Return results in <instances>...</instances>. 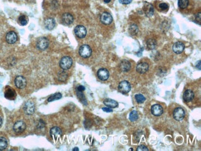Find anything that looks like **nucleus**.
I'll list each match as a JSON object with an SVG mask.
<instances>
[{
	"mask_svg": "<svg viewBox=\"0 0 201 151\" xmlns=\"http://www.w3.org/2000/svg\"><path fill=\"white\" fill-rule=\"evenodd\" d=\"M188 0H178V6L181 9H185L188 6Z\"/></svg>",
	"mask_w": 201,
	"mask_h": 151,
	"instance_id": "obj_27",
	"label": "nucleus"
},
{
	"mask_svg": "<svg viewBox=\"0 0 201 151\" xmlns=\"http://www.w3.org/2000/svg\"><path fill=\"white\" fill-rule=\"evenodd\" d=\"M104 103L107 107H109V108H116L118 106V103L116 101H115L114 100H112V99H105L104 102Z\"/></svg>",
	"mask_w": 201,
	"mask_h": 151,
	"instance_id": "obj_21",
	"label": "nucleus"
},
{
	"mask_svg": "<svg viewBox=\"0 0 201 151\" xmlns=\"http://www.w3.org/2000/svg\"><path fill=\"white\" fill-rule=\"evenodd\" d=\"M147 45L149 49L150 50H154L155 48L157 46V42L154 39H149L147 42Z\"/></svg>",
	"mask_w": 201,
	"mask_h": 151,
	"instance_id": "obj_26",
	"label": "nucleus"
},
{
	"mask_svg": "<svg viewBox=\"0 0 201 151\" xmlns=\"http://www.w3.org/2000/svg\"><path fill=\"white\" fill-rule=\"evenodd\" d=\"M45 25L48 30H52L55 26V21L52 18L47 19L45 22Z\"/></svg>",
	"mask_w": 201,
	"mask_h": 151,
	"instance_id": "obj_23",
	"label": "nucleus"
},
{
	"mask_svg": "<svg viewBox=\"0 0 201 151\" xmlns=\"http://www.w3.org/2000/svg\"><path fill=\"white\" fill-rule=\"evenodd\" d=\"M6 42L9 44H14L17 40V37L16 33L13 31L9 32L6 34Z\"/></svg>",
	"mask_w": 201,
	"mask_h": 151,
	"instance_id": "obj_14",
	"label": "nucleus"
},
{
	"mask_svg": "<svg viewBox=\"0 0 201 151\" xmlns=\"http://www.w3.org/2000/svg\"><path fill=\"white\" fill-rule=\"evenodd\" d=\"M159 8H160L161 10H168V9H169V5H167L166 3H163L160 4V5H159Z\"/></svg>",
	"mask_w": 201,
	"mask_h": 151,
	"instance_id": "obj_32",
	"label": "nucleus"
},
{
	"mask_svg": "<svg viewBox=\"0 0 201 151\" xmlns=\"http://www.w3.org/2000/svg\"><path fill=\"white\" fill-rule=\"evenodd\" d=\"M77 91H78L79 92H83L85 91V87H84L83 86H79V87H78Z\"/></svg>",
	"mask_w": 201,
	"mask_h": 151,
	"instance_id": "obj_36",
	"label": "nucleus"
},
{
	"mask_svg": "<svg viewBox=\"0 0 201 151\" xmlns=\"http://www.w3.org/2000/svg\"><path fill=\"white\" fill-rule=\"evenodd\" d=\"M3 124V115H2V113L0 111V126H1Z\"/></svg>",
	"mask_w": 201,
	"mask_h": 151,
	"instance_id": "obj_38",
	"label": "nucleus"
},
{
	"mask_svg": "<svg viewBox=\"0 0 201 151\" xmlns=\"http://www.w3.org/2000/svg\"><path fill=\"white\" fill-rule=\"evenodd\" d=\"M135 99L139 103H142L146 101V98L142 94H136L135 95Z\"/></svg>",
	"mask_w": 201,
	"mask_h": 151,
	"instance_id": "obj_29",
	"label": "nucleus"
},
{
	"mask_svg": "<svg viewBox=\"0 0 201 151\" xmlns=\"http://www.w3.org/2000/svg\"><path fill=\"white\" fill-rule=\"evenodd\" d=\"M184 116H185V112L182 108L178 107L175 109L173 111V118L176 121L182 120L184 118Z\"/></svg>",
	"mask_w": 201,
	"mask_h": 151,
	"instance_id": "obj_7",
	"label": "nucleus"
},
{
	"mask_svg": "<svg viewBox=\"0 0 201 151\" xmlns=\"http://www.w3.org/2000/svg\"><path fill=\"white\" fill-rule=\"evenodd\" d=\"M149 149L145 145H140L138 147L137 151H148Z\"/></svg>",
	"mask_w": 201,
	"mask_h": 151,
	"instance_id": "obj_33",
	"label": "nucleus"
},
{
	"mask_svg": "<svg viewBox=\"0 0 201 151\" xmlns=\"http://www.w3.org/2000/svg\"><path fill=\"white\" fill-rule=\"evenodd\" d=\"M138 113L135 110H133L132 111L130 114H129V119L131 122H136L138 120Z\"/></svg>",
	"mask_w": 201,
	"mask_h": 151,
	"instance_id": "obj_24",
	"label": "nucleus"
},
{
	"mask_svg": "<svg viewBox=\"0 0 201 151\" xmlns=\"http://www.w3.org/2000/svg\"><path fill=\"white\" fill-rule=\"evenodd\" d=\"M16 92L14 89L10 86H6L5 91V97L8 100H14L16 97Z\"/></svg>",
	"mask_w": 201,
	"mask_h": 151,
	"instance_id": "obj_6",
	"label": "nucleus"
},
{
	"mask_svg": "<svg viewBox=\"0 0 201 151\" xmlns=\"http://www.w3.org/2000/svg\"><path fill=\"white\" fill-rule=\"evenodd\" d=\"M102 110H103V111H105V112H107V113L112 112V111H113V110L111 109V108H109V107L102 108Z\"/></svg>",
	"mask_w": 201,
	"mask_h": 151,
	"instance_id": "obj_35",
	"label": "nucleus"
},
{
	"mask_svg": "<svg viewBox=\"0 0 201 151\" xmlns=\"http://www.w3.org/2000/svg\"><path fill=\"white\" fill-rule=\"evenodd\" d=\"M8 145L7 139L4 137H0V150L5 149Z\"/></svg>",
	"mask_w": 201,
	"mask_h": 151,
	"instance_id": "obj_25",
	"label": "nucleus"
},
{
	"mask_svg": "<svg viewBox=\"0 0 201 151\" xmlns=\"http://www.w3.org/2000/svg\"><path fill=\"white\" fill-rule=\"evenodd\" d=\"M73 151H78V150H79V148H78V147H75V148H74V149H73Z\"/></svg>",
	"mask_w": 201,
	"mask_h": 151,
	"instance_id": "obj_40",
	"label": "nucleus"
},
{
	"mask_svg": "<svg viewBox=\"0 0 201 151\" xmlns=\"http://www.w3.org/2000/svg\"><path fill=\"white\" fill-rule=\"evenodd\" d=\"M63 22L66 25H70L74 21L73 16L70 13H65L63 15L62 17Z\"/></svg>",
	"mask_w": 201,
	"mask_h": 151,
	"instance_id": "obj_17",
	"label": "nucleus"
},
{
	"mask_svg": "<svg viewBox=\"0 0 201 151\" xmlns=\"http://www.w3.org/2000/svg\"><path fill=\"white\" fill-rule=\"evenodd\" d=\"M26 129V125L22 121H17L13 125V130L17 134L23 133Z\"/></svg>",
	"mask_w": 201,
	"mask_h": 151,
	"instance_id": "obj_3",
	"label": "nucleus"
},
{
	"mask_svg": "<svg viewBox=\"0 0 201 151\" xmlns=\"http://www.w3.org/2000/svg\"><path fill=\"white\" fill-rule=\"evenodd\" d=\"M97 76L98 78L102 81H106L109 78V72L105 68H101L97 72Z\"/></svg>",
	"mask_w": 201,
	"mask_h": 151,
	"instance_id": "obj_11",
	"label": "nucleus"
},
{
	"mask_svg": "<svg viewBox=\"0 0 201 151\" xmlns=\"http://www.w3.org/2000/svg\"><path fill=\"white\" fill-rule=\"evenodd\" d=\"M143 10L145 13V14L147 15V16L150 17L152 16L154 12V9L152 5H151L149 3H145V4L143 6Z\"/></svg>",
	"mask_w": 201,
	"mask_h": 151,
	"instance_id": "obj_16",
	"label": "nucleus"
},
{
	"mask_svg": "<svg viewBox=\"0 0 201 151\" xmlns=\"http://www.w3.org/2000/svg\"><path fill=\"white\" fill-rule=\"evenodd\" d=\"M62 97V95L60 93H56L53 94V95H51L50 97L48 98V102H50L54 100H59Z\"/></svg>",
	"mask_w": 201,
	"mask_h": 151,
	"instance_id": "obj_28",
	"label": "nucleus"
},
{
	"mask_svg": "<svg viewBox=\"0 0 201 151\" xmlns=\"http://www.w3.org/2000/svg\"><path fill=\"white\" fill-rule=\"evenodd\" d=\"M194 97V92L191 90H187L183 94V99L186 102H189L193 100Z\"/></svg>",
	"mask_w": 201,
	"mask_h": 151,
	"instance_id": "obj_19",
	"label": "nucleus"
},
{
	"mask_svg": "<svg viewBox=\"0 0 201 151\" xmlns=\"http://www.w3.org/2000/svg\"><path fill=\"white\" fill-rule=\"evenodd\" d=\"M149 64L147 63L142 62L137 65L136 71L140 74H144L149 70Z\"/></svg>",
	"mask_w": 201,
	"mask_h": 151,
	"instance_id": "obj_15",
	"label": "nucleus"
},
{
	"mask_svg": "<svg viewBox=\"0 0 201 151\" xmlns=\"http://www.w3.org/2000/svg\"><path fill=\"white\" fill-rule=\"evenodd\" d=\"M19 21L22 25H25L27 24V20L25 16H21L19 17Z\"/></svg>",
	"mask_w": 201,
	"mask_h": 151,
	"instance_id": "obj_31",
	"label": "nucleus"
},
{
	"mask_svg": "<svg viewBox=\"0 0 201 151\" xmlns=\"http://www.w3.org/2000/svg\"><path fill=\"white\" fill-rule=\"evenodd\" d=\"M151 112L154 116L159 117L162 115L163 113V107L158 104L154 105L151 108Z\"/></svg>",
	"mask_w": 201,
	"mask_h": 151,
	"instance_id": "obj_12",
	"label": "nucleus"
},
{
	"mask_svg": "<svg viewBox=\"0 0 201 151\" xmlns=\"http://www.w3.org/2000/svg\"><path fill=\"white\" fill-rule=\"evenodd\" d=\"M101 22L105 25H110L113 22V17L108 13H104L100 17Z\"/></svg>",
	"mask_w": 201,
	"mask_h": 151,
	"instance_id": "obj_13",
	"label": "nucleus"
},
{
	"mask_svg": "<svg viewBox=\"0 0 201 151\" xmlns=\"http://www.w3.org/2000/svg\"><path fill=\"white\" fill-rule=\"evenodd\" d=\"M74 32L78 37L80 38V39H83L87 34V30L83 25H78L74 29Z\"/></svg>",
	"mask_w": 201,
	"mask_h": 151,
	"instance_id": "obj_10",
	"label": "nucleus"
},
{
	"mask_svg": "<svg viewBox=\"0 0 201 151\" xmlns=\"http://www.w3.org/2000/svg\"><path fill=\"white\" fill-rule=\"evenodd\" d=\"M198 63H199V64H198V63L197 64V65H196V67H197V66H199V67H198V69H199V70H200V60H199Z\"/></svg>",
	"mask_w": 201,
	"mask_h": 151,
	"instance_id": "obj_39",
	"label": "nucleus"
},
{
	"mask_svg": "<svg viewBox=\"0 0 201 151\" xmlns=\"http://www.w3.org/2000/svg\"><path fill=\"white\" fill-rule=\"evenodd\" d=\"M73 64V60L70 56H64L61 58L59 65L60 67L64 70L70 69Z\"/></svg>",
	"mask_w": 201,
	"mask_h": 151,
	"instance_id": "obj_1",
	"label": "nucleus"
},
{
	"mask_svg": "<svg viewBox=\"0 0 201 151\" xmlns=\"http://www.w3.org/2000/svg\"><path fill=\"white\" fill-rule=\"evenodd\" d=\"M119 3L123 5H128L132 2V0H119Z\"/></svg>",
	"mask_w": 201,
	"mask_h": 151,
	"instance_id": "obj_34",
	"label": "nucleus"
},
{
	"mask_svg": "<svg viewBox=\"0 0 201 151\" xmlns=\"http://www.w3.org/2000/svg\"><path fill=\"white\" fill-rule=\"evenodd\" d=\"M120 69L122 71L127 72L131 69V63L126 60H123L120 63Z\"/></svg>",
	"mask_w": 201,
	"mask_h": 151,
	"instance_id": "obj_20",
	"label": "nucleus"
},
{
	"mask_svg": "<svg viewBox=\"0 0 201 151\" xmlns=\"http://www.w3.org/2000/svg\"><path fill=\"white\" fill-rule=\"evenodd\" d=\"M50 134L54 138H57L62 134V131L59 128L55 126L50 130Z\"/></svg>",
	"mask_w": 201,
	"mask_h": 151,
	"instance_id": "obj_22",
	"label": "nucleus"
},
{
	"mask_svg": "<svg viewBox=\"0 0 201 151\" xmlns=\"http://www.w3.org/2000/svg\"><path fill=\"white\" fill-rule=\"evenodd\" d=\"M14 83L16 86L20 89H24L27 84V81L25 79V78L22 76H17L15 79L14 81Z\"/></svg>",
	"mask_w": 201,
	"mask_h": 151,
	"instance_id": "obj_9",
	"label": "nucleus"
},
{
	"mask_svg": "<svg viewBox=\"0 0 201 151\" xmlns=\"http://www.w3.org/2000/svg\"><path fill=\"white\" fill-rule=\"evenodd\" d=\"M119 91L123 94H127L130 92L131 89V84L129 82L126 81H123L121 82L118 86Z\"/></svg>",
	"mask_w": 201,
	"mask_h": 151,
	"instance_id": "obj_5",
	"label": "nucleus"
},
{
	"mask_svg": "<svg viewBox=\"0 0 201 151\" xmlns=\"http://www.w3.org/2000/svg\"><path fill=\"white\" fill-rule=\"evenodd\" d=\"M48 41L46 37H40L37 42V48L40 50H45L48 47Z\"/></svg>",
	"mask_w": 201,
	"mask_h": 151,
	"instance_id": "obj_8",
	"label": "nucleus"
},
{
	"mask_svg": "<svg viewBox=\"0 0 201 151\" xmlns=\"http://www.w3.org/2000/svg\"><path fill=\"white\" fill-rule=\"evenodd\" d=\"M77 95L78 97H79V99L81 100V102L85 104V105H87V102H86V100L85 99V97L84 95V94H82V92H79L78 91L77 92Z\"/></svg>",
	"mask_w": 201,
	"mask_h": 151,
	"instance_id": "obj_30",
	"label": "nucleus"
},
{
	"mask_svg": "<svg viewBox=\"0 0 201 151\" xmlns=\"http://www.w3.org/2000/svg\"><path fill=\"white\" fill-rule=\"evenodd\" d=\"M200 17H201V16H200V13H199V14H197V15H196V16H195V18H196V20L198 21H199V24H200V20H201V18H200Z\"/></svg>",
	"mask_w": 201,
	"mask_h": 151,
	"instance_id": "obj_37",
	"label": "nucleus"
},
{
	"mask_svg": "<svg viewBox=\"0 0 201 151\" xmlns=\"http://www.w3.org/2000/svg\"><path fill=\"white\" fill-rule=\"evenodd\" d=\"M104 1L105 3H108L110 2L111 0H104Z\"/></svg>",
	"mask_w": 201,
	"mask_h": 151,
	"instance_id": "obj_41",
	"label": "nucleus"
},
{
	"mask_svg": "<svg viewBox=\"0 0 201 151\" xmlns=\"http://www.w3.org/2000/svg\"><path fill=\"white\" fill-rule=\"evenodd\" d=\"M79 55L84 58H89L92 55V49L88 45H82L79 50Z\"/></svg>",
	"mask_w": 201,
	"mask_h": 151,
	"instance_id": "obj_2",
	"label": "nucleus"
},
{
	"mask_svg": "<svg viewBox=\"0 0 201 151\" xmlns=\"http://www.w3.org/2000/svg\"><path fill=\"white\" fill-rule=\"evenodd\" d=\"M184 49V45L181 42H178L175 43L173 46V50L176 54L181 53L183 52Z\"/></svg>",
	"mask_w": 201,
	"mask_h": 151,
	"instance_id": "obj_18",
	"label": "nucleus"
},
{
	"mask_svg": "<svg viewBox=\"0 0 201 151\" xmlns=\"http://www.w3.org/2000/svg\"><path fill=\"white\" fill-rule=\"evenodd\" d=\"M23 110L27 115H32L35 111V105L33 102L28 101L24 104L23 106Z\"/></svg>",
	"mask_w": 201,
	"mask_h": 151,
	"instance_id": "obj_4",
	"label": "nucleus"
}]
</instances>
